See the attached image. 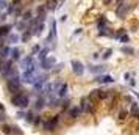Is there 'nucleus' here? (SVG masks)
I'll use <instances>...</instances> for the list:
<instances>
[{
  "instance_id": "79ce46f5",
  "label": "nucleus",
  "mask_w": 139,
  "mask_h": 135,
  "mask_svg": "<svg viewBox=\"0 0 139 135\" xmlns=\"http://www.w3.org/2000/svg\"><path fill=\"white\" fill-rule=\"evenodd\" d=\"M80 33H81V28H77V30L74 31V35H80Z\"/></svg>"
},
{
  "instance_id": "6e6552de",
  "label": "nucleus",
  "mask_w": 139,
  "mask_h": 135,
  "mask_svg": "<svg viewBox=\"0 0 139 135\" xmlns=\"http://www.w3.org/2000/svg\"><path fill=\"white\" fill-rule=\"evenodd\" d=\"M55 64H56L55 57H47L45 60H42V61H41V68H42L44 71H50Z\"/></svg>"
},
{
  "instance_id": "0eeeda50",
  "label": "nucleus",
  "mask_w": 139,
  "mask_h": 135,
  "mask_svg": "<svg viewBox=\"0 0 139 135\" xmlns=\"http://www.w3.org/2000/svg\"><path fill=\"white\" fill-rule=\"evenodd\" d=\"M70 64H72V71H74L77 75H83V74H84V66H83V63H81L80 60H72Z\"/></svg>"
},
{
  "instance_id": "c756f323",
  "label": "nucleus",
  "mask_w": 139,
  "mask_h": 135,
  "mask_svg": "<svg viewBox=\"0 0 139 135\" xmlns=\"http://www.w3.org/2000/svg\"><path fill=\"white\" fill-rule=\"evenodd\" d=\"M119 39H120L122 44H127V42L130 41V36H128V35H122V36H119Z\"/></svg>"
},
{
  "instance_id": "a211bd4d",
  "label": "nucleus",
  "mask_w": 139,
  "mask_h": 135,
  "mask_svg": "<svg viewBox=\"0 0 139 135\" xmlns=\"http://www.w3.org/2000/svg\"><path fill=\"white\" fill-rule=\"evenodd\" d=\"M49 52H50V49H49V47H44V49H41V50L38 52V60H39V63H41L42 60H45V58H47Z\"/></svg>"
},
{
  "instance_id": "2eb2a0df",
  "label": "nucleus",
  "mask_w": 139,
  "mask_h": 135,
  "mask_svg": "<svg viewBox=\"0 0 139 135\" xmlns=\"http://www.w3.org/2000/svg\"><path fill=\"white\" fill-rule=\"evenodd\" d=\"M80 115H81V112H80V107H78V105H74V107L69 110V118H72V120H77Z\"/></svg>"
},
{
  "instance_id": "cd10ccee",
  "label": "nucleus",
  "mask_w": 139,
  "mask_h": 135,
  "mask_svg": "<svg viewBox=\"0 0 139 135\" xmlns=\"http://www.w3.org/2000/svg\"><path fill=\"white\" fill-rule=\"evenodd\" d=\"M33 118H34V116H33V113H31V112L23 113V120H25L27 123H31V121H33Z\"/></svg>"
},
{
  "instance_id": "9b49d317",
  "label": "nucleus",
  "mask_w": 139,
  "mask_h": 135,
  "mask_svg": "<svg viewBox=\"0 0 139 135\" xmlns=\"http://www.w3.org/2000/svg\"><path fill=\"white\" fill-rule=\"evenodd\" d=\"M52 41L53 42L56 41V20H52V24H50V33H49L45 42H52Z\"/></svg>"
},
{
  "instance_id": "1a4fd4ad",
  "label": "nucleus",
  "mask_w": 139,
  "mask_h": 135,
  "mask_svg": "<svg viewBox=\"0 0 139 135\" xmlns=\"http://www.w3.org/2000/svg\"><path fill=\"white\" fill-rule=\"evenodd\" d=\"M67 90H69V85H67L66 82H61V83L58 85V90H56V98H58V99H64L66 94H67Z\"/></svg>"
},
{
  "instance_id": "37998d69",
  "label": "nucleus",
  "mask_w": 139,
  "mask_h": 135,
  "mask_svg": "<svg viewBox=\"0 0 139 135\" xmlns=\"http://www.w3.org/2000/svg\"><path fill=\"white\" fill-rule=\"evenodd\" d=\"M0 112H5V107H3V104L0 102Z\"/></svg>"
},
{
  "instance_id": "7c9ffc66",
  "label": "nucleus",
  "mask_w": 139,
  "mask_h": 135,
  "mask_svg": "<svg viewBox=\"0 0 139 135\" xmlns=\"http://www.w3.org/2000/svg\"><path fill=\"white\" fill-rule=\"evenodd\" d=\"M41 49H42V47H41L39 44H36V46H33V49H31V55H36V53H38V52H39Z\"/></svg>"
},
{
  "instance_id": "423d86ee",
  "label": "nucleus",
  "mask_w": 139,
  "mask_h": 135,
  "mask_svg": "<svg viewBox=\"0 0 139 135\" xmlns=\"http://www.w3.org/2000/svg\"><path fill=\"white\" fill-rule=\"evenodd\" d=\"M45 83H47V75L42 74V75H36V79H34V82L31 85L34 87V91H41Z\"/></svg>"
},
{
  "instance_id": "f03ea898",
  "label": "nucleus",
  "mask_w": 139,
  "mask_h": 135,
  "mask_svg": "<svg viewBox=\"0 0 139 135\" xmlns=\"http://www.w3.org/2000/svg\"><path fill=\"white\" fill-rule=\"evenodd\" d=\"M36 75H38V64L33 63L31 66H28L27 69H23L20 80H22L23 83H33L34 79H36Z\"/></svg>"
},
{
  "instance_id": "f8f14e48",
  "label": "nucleus",
  "mask_w": 139,
  "mask_h": 135,
  "mask_svg": "<svg viewBox=\"0 0 139 135\" xmlns=\"http://www.w3.org/2000/svg\"><path fill=\"white\" fill-rule=\"evenodd\" d=\"M127 13H128V6L127 5H117V8H116V14L120 17V19H124V16H127Z\"/></svg>"
},
{
  "instance_id": "4be33fe9",
  "label": "nucleus",
  "mask_w": 139,
  "mask_h": 135,
  "mask_svg": "<svg viewBox=\"0 0 139 135\" xmlns=\"http://www.w3.org/2000/svg\"><path fill=\"white\" fill-rule=\"evenodd\" d=\"M31 36H33V33H31V28L28 27V28H27V30H25V31L22 33V36H20V39H22L23 42H27V41H28V39H30Z\"/></svg>"
},
{
  "instance_id": "4c0bfd02",
  "label": "nucleus",
  "mask_w": 139,
  "mask_h": 135,
  "mask_svg": "<svg viewBox=\"0 0 139 135\" xmlns=\"http://www.w3.org/2000/svg\"><path fill=\"white\" fill-rule=\"evenodd\" d=\"M23 27H25V22H23V20H22V22H19V24H17V28H19V30H22V28H23Z\"/></svg>"
},
{
  "instance_id": "c9c22d12",
  "label": "nucleus",
  "mask_w": 139,
  "mask_h": 135,
  "mask_svg": "<svg viewBox=\"0 0 139 135\" xmlns=\"http://www.w3.org/2000/svg\"><path fill=\"white\" fill-rule=\"evenodd\" d=\"M127 115H128V112H120V113H119V118H120V120H125Z\"/></svg>"
},
{
  "instance_id": "a19ab883",
  "label": "nucleus",
  "mask_w": 139,
  "mask_h": 135,
  "mask_svg": "<svg viewBox=\"0 0 139 135\" xmlns=\"http://www.w3.org/2000/svg\"><path fill=\"white\" fill-rule=\"evenodd\" d=\"M130 85H131V87H136V80H135V79H131V80H130Z\"/></svg>"
},
{
  "instance_id": "72a5a7b5",
  "label": "nucleus",
  "mask_w": 139,
  "mask_h": 135,
  "mask_svg": "<svg viewBox=\"0 0 139 135\" xmlns=\"http://www.w3.org/2000/svg\"><path fill=\"white\" fill-rule=\"evenodd\" d=\"M17 41H19L17 35H9V42H17Z\"/></svg>"
},
{
  "instance_id": "7ed1b4c3",
  "label": "nucleus",
  "mask_w": 139,
  "mask_h": 135,
  "mask_svg": "<svg viewBox=\"0 0 139 135\" xmlns=\"http://www.w3.org/2000/svg\"><path fill=\"white\" fill-rule=\"evenodd\" d=\"M6 90L11 94H16L19 91H22V80H20V77L19 75H14V77L6 79Z\"/></svg>"
},
{
  "instance_id": "2f4dec72",
  "label": "nucleus",
  "mask_w": 139,
  "mask_h": 135,
  "mask_svg": "<svg viewBox=\"0 0 139 135\" xmlns=\"http://www.w3.org/2000/svg\"><path fill=\"white\" fill-rule=\"evenodd\" d=\"M31 123H33V124H34V126H39V124H41V123H42V120H41V116H34V118H33V121H31Z\"/></svg>"
},
{
  "instance_id": "e433bc0d",
  "label": "nucleus",
  "mask_w": 139,
  "mask_h": 135,
  "mask_svg": "<svg viewBox=\"0 0 139 135\" xmlns=\"http://www.w3.org/2000/svg\"><path fill=\"white\" fill-rule=\"evenodd\" d=\"M6 8V2L5 0H0V9H5Z\"/></svg>"
},
{
  "instance_id": "bb28decb",
  "label": "nucleus",
  "mask_w": 139,
  "mask_h": 135,
  "mask_svg": "<svg viewBox=\"0 0 139 135\" xmlns=\"http://www.w3.org/2000/svg\"><path fill=\"white\" fill-rule=\"evenodd\" d=\"M22 20H23V22L31 20V11H25V13H22Z\"/></svg>"
},
{
  "instance_id": "4468645a",
  "label": "nucleus",
  "mask_w": 139,
  "mask_h": 135,
  "mask_svg": "<svg viewBox=\"0 0 139 135\" xmlns=\"http://www.w3.org/2000/svg\"><path fill=\"white\" fill-rule=\"evenodd\" d=\"M33 107H34V110H38V112H39V110H42V109L45 107V98L39 96V98L34 101V105H33Z\"/></svg>"
},
{
  "instance_id": "39448f33",
  "label": "nucleus",
  "mask_w": 139,
  "mask_h": 135,
  "mask_svg": "<svg viewBox=\"0 0 139 135\" xmlns=\"http://www.w3.org/2000/svg\"><path fill=\"white\" fill-rule=\"evenodd\" d=\"M58 123H59V116H53L52 120H47V121L42 123V129H44L45 132H53V131L56 129Z\"/></svg>"
},
{
  "instance_id": "f257e3e1",
  "label": "nucleus",
  "mask_w": 139,
  "mask_h": 135,
  "mask_svg": "<svg viewBox=\"0 0 139 135\" xmlns=\"http://www.w3.org/2000/svg\"><path fill=\"white\" fill-rule=\"evenodd\" d=\"M11 104L14 107H17V109H27L30 105V98L23 91H19V93L11 96Z\"/></svg>"
},
{
  "instance_id": "ddd939ff",
  "label": "nucleus",
  "mask_w": 139,
  "mask_h": 135,
  "mask_svg": "<svg viewBox=\"0 0 139 135\" xmlns=\"http://www.w3.org/2000/svg\"><path fill=\"white\" fill-rule=\"evenodd\" d=\"M33 63H34V60H33V55H27V57H25V58L20 61V68H22V69H27V68H28V66H31Z\"/></svg>"
},
{
  "instance_id": "393cba45",
  "label": "nucleus",
  "mask_w": 139,
  "mask_h": 135,
  "mask_svg": "<svg viewBox=\"0 0 139 135\" xmlns=\"http://www.w3.org/2000/svg\"><path fill=\"white\" fill-rule=\"evenodd\" d=\"M89 71L94 74H99V72H103V66H89Z\"/></svg>"
},
{
  "instance_id": "6ab92c4d",
  "label": "nucleus",
  "mask_w": 139,
  "mask_h": 135,
  "mask_svg": "<svg viewBox=\"0 0 139 135\" xmlns=\"http://www.w3.org/2000/svg\"><path fill=\"white\" fill-rule=\"evenodd\" d=\"M11 28H13V25H9V24H6V25H0V38H3V36L9 35Z\"/></svg>"
},
{
  "instance_id": "a878e982",
  "label": "nucleus",
  "mask_w": 139,
  "mask_h": 135,
  "mask_svg": "<svg viewBox=\"0 0 139 135\" xmlns=\"http://www.w3.org/2000/svg\"><path fill=\"white\" fill-rule=\"evenodd\" d=\"M105 25H106V19H105V16H102V19L97 22V27H99V30H103Z\"/></svg>"
},
{
  "instance_id": "aec40b11",
  "label": "nucleus",
  "mask_w": 139,
  "mask_h": 135,
  "mask_svg": "<svg viewBox=\"0 0 139 135\" xmlns=\"http://www.w3.org/2000/svg\"><path fill=\"white\" fill-rule=\"evenodd\" d=\"M9 50H11V47H8V46L0 47V60H6L9 55Z\"/></svg>"
},
{
  "instance_id": "9d476101",
  "label": "nucleus",
  "mask_w": 139,
  "mask_h": 135,
  "mask_svg": "<svg viewBox=\"0 0 139 135\" xmlns=\"http://www.w3.org/2000/svg\"><path fill=\"white\" fill-rule=\"evenodd\" d=\"M91 110H92V104L89 102L88 96L81 98V102H80V112H81V113H86V112H91Z\"/></svg>"
},
{
  "instance_id": "20e7f679",
  "label": "nucleus",
  "mask_w": 139,
  "mask_h": 135,
  "mask_svg": "<svg viewBox=\"0 0 139 135\" xmlns=\"http://www.w3.org/2000/svg\"><path fill=\"white\" fill-rule=\"evenodd\" d=\"M106 96H108V91H103L102 88H95V90H92V91L89 93L88 99H89V102H91V104H95V102H99V101L105 99Z\"/></svg>"
},
{
  "instance_id": "58836bf2",
  "label": "nucleus",
  "mask_w": 139,
  "mask_h": 135,
  "mask_svg": "<svg viewBox=\"0 0 139 135\" xmlns=\"http://www.w3.org/2000/svg\"><path fill=\"white\" fill-rule=\"evenodd\" d=\"M5 120H6V118L3 116V112H0V124H2V123H5Z\"/></svg>"
},
{
  "instance_id": "b1692460",
  "label": "nucleus",
  "mask_w": 139,
  "mask_h": 135,
  "mask_svg": "<svg viewBox=\"0 0 139 135\" xmlns=\"http://www.w3.org/2000/svg\"><path fill=\"white\" fill-rule=\"evenodd\" d=\"M59 101H61V99H58V98H50V99H49V107H58Z\"/></svg>"
},
{
  "instance_id": "f704fd0d",
  "label": "nucleus",
  "mask_w": 139,
  "mask_h": 135,
  "mask_svg": "<svg viewBox=\"0 0 139 135\" xmlns=\"http://www.w3.org/2000/svg\"><path fill=\"white\" fill-rule=\"evenodd\" d=\"M20 2H22V0H13V2H11V6H13V9H14L16 6H20V5H19Z\"/></svg>"
},
{
  "instance_id": "c85d7f7f",
  "label": "nucleus",
  "mask_w": 139,
  "mask_h": 135,
  "mask_svg": "<svg viewBox=\"0 0 139 135\" xmlns=\"http://www.w3.org/2000/svg\"><path fill=\"white\" fill-rule=\"evenodd\" d=\"M131 115H133V116H138V104H136V102L131 104Z\"/></svg>"
},
{
  "instance_id": "dca6fc26",
  "label": "nucleus",
  "mask_w": 139,
  "mask_h": 135,
  "mask_svg": "<svg viewBox=\"0 0 139 135\" xmlns=\"http://www.w3.org/2000/svg\"><path fill=\"white\" fill-rule=\"evenodd\" d=\"M9 55H11V60L13 61H19V58H20V49L19 47H13L9 50Z\"/></svg>"
},
{
  "instance_id": "ea45409f",
  "label": "nucleus",
  "mask_w": 139,
  "mask_h": 135,
  "mask_svg": "<svg viewBox=\"0 0 139 135\" xmlns=\"http://www.w3.org/2000/svg\"><path fill=\"white\" fill-rule=\"evenodd\" d=\"M59 20H61V22H66V20H67V16H66V14H63V16L59 17Z\"/></svg>"
},
{
  "instance_id": "473e14b6",
  "label": "nucleus",
  "mask_w": 139,
  "mask_h": 135,
  "mask_svg": "<svg viewBox=\"0 0 139 135\" xmlns=\"http://www.w3.org/2000/svg\"><path fill=\"white\" fill-rule=\"evenodd\" d=\"M111 55H113V49H108V50L105 52V55H103V60H108Z\"/></svg>"
},
{
  "instance_id": "a18cd8bd",
  "label": "nucleus",
  "mask_w": 139,
  "mask_h": 135,
  "mask_svg": "<svg viewBox=\"0 0 139 135\" xmlns=\"http://www.w3.org/2000/svg\"><path fill=\"white\" fill-rule=\"evenodd\" d=\"M63 2H64V0H63Z\"/></svg>"
},
{
  "instance_id": "c03bdc74",
  "label": "nucleus",
  "mask_w": 139,
  "mask_h": 135,
  "mask_svg": "<svg viewBox=\"0 0 139 135\" xmlns=\"http://www.w3.org/2000/svg\"><path fill=\"white\" fill-rule=\"evenodd\" d=\"M3 19H5V17H3V16H2V14H0V22H2V20H3Z\"/></svg>"
},
{
  "instance_id": "412c9836",
  "label": "nucleus",
  "mask_w": 139,
  "mask_h": 135,
  "mask_svg": "<svg viewBox=\"0 0 139 135\" xmlns=\"http://www.w3.org/2000/svg\"><path fill=\"white\" fill-rule=\"evenodd\" d=\"M58 6H59V5H58V3H56L55 0H49V2L45 3V6H44V8H45L47 11H55V9H56Z\"/></svg>"
},
{
  "instance_id": "5701e85b",
  "label": "nucleus",
  "mask_w": 139,
  "mask_h": 135,
  "mask_svg": "<svg viewBox=\"0 0 139 135\" xmlns=\"http://www.w3.org/2000/svg\"><path fill=\"white\" fill-rule=\"evenodd\" d=\"M122 53H127V55H135V49L130 47V46H122Z\"/></svg>"
},
{
  "instance_id": "f3484780",
  "label": "nucleus",
  "mask_w": 139,
  "mask_h": 135,
  "mask_svg": "<svg viewBox=\"0 0 139 135\" xmlns=\"http://www.w3.org/2000/svg\"><path fill=\"white\" fill-rule=\"evenodd\" d=\"M95 80H97V82H100V83H113V82H114V79H113L111 75H108V74L99 75V77H97Z\"/></svg>"
}]
</instances>
